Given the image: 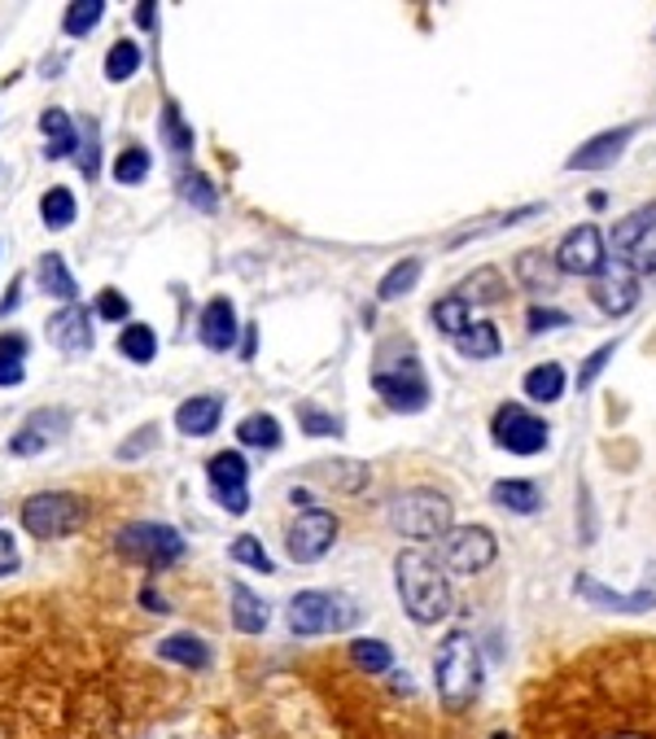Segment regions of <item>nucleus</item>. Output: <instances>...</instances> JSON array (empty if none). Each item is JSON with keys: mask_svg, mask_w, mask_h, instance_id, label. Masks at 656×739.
<instances>
[{"mask_svg": "<svg viewBox=\"0 0 656 739\" xmlns=\"http://www.w3.org/2000/svg\"><path fill=\"white\" fill-rule=\"evenodd\" d=\"M521 739H656V639L595 643L521 704Z\"/></svg>", "mask_w": 656, "mask_h": 739, "instance_id": "f257e3e1", "label": "nucleus"}, {"mask_svg": "<svg viewBox=\"0 0 656 739\" xmlns=\"http://www.w3.org/2000/svg\"><path fill=\"white\" fill-rule=\"evenodd\" d=\"M394 578H399V595H403V608L412 613V621L434 626V621H442V617L451 613L455 591H451V582H447V569H442L429 552H421V547L399 552Z\"/></svg>", "mask_w": 656, "mask_h": 739, "instance_id": "f03ea898", "label": "nucleus"}, {"mask_svg": "<svg viewBox=\"0 0 656 739\" xmlns=\"http://www.w3.org/2000/svg\"><path fill=\"white\" fill-rule=\"evenodd\" d=\"M434 682H438V695L447 708H469L482 691V656H477V643L455 630L442 639L438 647V661H434Z\"/></svg>", "mask_w": 656, "mask_h": 739, "instance_id": "7ed1b4c3", "label": "nucleus"}, {"mask_svg": "<svg viewBox=\"0 0 656 739\" xmlns=\"http://www.w3.org/2000/svg\"><path fill=\"white\" fill-rule=\"evenodd\" d=\"M373 386L386 399V408H394V412H421L429 403V381L421 373L412 341L403 346V354H390V341H381L377 363H373Z\"/></svg>", "mask_w": 656, "mask_h": 739, "instance_id": "20e7f679", "label": "nucleus"}, {"mask_svg": "<svg viewBox=\"0 0 656 739\" xmlns=\"http://www.w3.org/2000/svg\"><path fill=\"white\" fill-rule=\"evenodd\" d=\"M360 604L351 595H338V591H297L284 608V621L293 634H333V630H351L360 626Z\"/></svg>", "mask_w": 656, "mask_h": 739, "instance_id": "39448f33", "label": "nucleus"}, {"mask_svg": "<svg viewBox=\"0 0 656 739\" xmlns=\"http://www.w3.org/2000/svg\"><path fill=\"white\" fill-rule=\"evenodd\" d=\"M451 521H455V508L438 490H412V495H399L390 504V525L408 538H421V543L451 534Z\"/></svg>", "mask_w": 656, "mask_h": 739, "instance_id": "423d86ee", "label": "nucleus"}, {"mask_svg": "<svg viewBox=\"0 0 656 739\" xmlns=\"http://www.w3.org/2000/svg\"><path fill=\"white\" fill-rule=\"evenodd\" d=\"M88 521V504L71 490H40L23 504V530L36 538H66Z\"/></svg>", "mask_w": 656, "mask_h": 739, "instance_id": "0eeeda50", "label": "nucleus"}, {"mask_svg": "<svg viewBox=\"0 0 656 739\" xmlns=\"http://www.w3.org/2000/svg\"><path fill=\"white\" fill-rule=\"evenodd\" d=\"M119 556L145 569H167L175 560H184V538L171 525L158 521H136L127 530H119Z\"/></svg>", "mask_w": 656, "mask_h": 739, "instance_id": "6e6552de", "label": "nucleus"}, {"mask_svg": "<svg viewBox=\"0 0 656 739\" xmlns=\"http://www.w3.org/2000/svg\"><path fill=\"white\" fill-rule=\"evenodd\" d=\"M495 443L512 456H538L547 447V421H538L534 412H525L521 403H503L495 412V425H490Z\"/></svg>", "mask_w": 656, "mask_h": 739, "instance_id": "1a4fd4ad", "label": "nucleus"}, {"mask_svg": "<svg viewBox=\"0 0 656 739\" xmlns=\"http://www.w3.org/2000/svg\"><path fill=\"white\" fill-rule=\"evenodd\" d=\"M333 538H338V517L324 512V508H311V512H302V517L289 525L284 552H289L297 565H315V560H324L328 547H333Z\"/></svg>", "mask_w": 656, "mask_h": 739, "instance_id": "9d476101", "label": "nucleus"}, {"mask_svg": "<svg viewBox=\"0 0 656 739\" xmlns=\"http://www.w3.org/2000/svg\"><path fill=\"white\" fill-rule=\"evenodd\" d=\"M66 434H71V412H66V408H40V412H32V416L23 421V429L10 438V456H23V460L45 456V451H53L58 443H66Z\"/></svg>", "mask_w": 656, "mask_h": 739, "instance_id": "9b49d317", "label": "nucleus"}, {"mask_svg": "<svg viewBox=\"0 0 656 739\" xmlns=\"http://www.w3.org/2000/svg\"><path fill=\"white\" fill-rule=\"evenodd\" d=\"M206 477H210V490L215 499L232 512V517H245L250 512V464L241 451H219L206 460Z\"/></svg>", "mask_w": 656, "mask_h": 739, "instance_id": "f8f14e48", "label": "nucleus"}, {"mask_svg": "<svg viewBox=\"0 0 656 739\" xmlns=\"http://www.w3.org/2000/svg\"><path fill=\"white\" fill-rule=\"evenodd\" d=\"M604 232L595 223H582L573 232H564V241L556 245V267L564 276H595L604 267Z\"/></svg>", "mask_w": 656, "mask_h": 739, "instance_id": "ddd939ff", "label": "nucleus"}, {"mask_svg": "<svg viewBox=\"0 0 656 739\" xmlns=\"http://www.w3.org/2000/svg\"><path fill=\"white\" fill-rule=\"evenodd\" d=\"M49 341H53L66 359L88 354V350H93V315H88V306L71 302L66 311H58V315L49 319Z\"/></svg>", "mask_w": 656, "mask_h": 739, "instance_id": "4468645a", "label": "nucleus"}, {"mask_svg": "<svg viewBox=\"0 0 656 739\" xmlns=\"http://www.w3.org/2000/svg\"><path fill=\"white\" fill-rule=\"evenodd\" d=\"M490 560H495V538H490V530H482V525L451 530V538H447V565H451L455 573H477V569H486Z\"/></svg>", "mask_w": 656, "mask_h": 739, "instance_id": "2eb2a0df", "label": "nucleus"}, {"mask_svg": "<svg viewBox=\"0 0 656 739\" xmlns=\"http://www.w3.org/2000/svg\"><path fill=\"white\" fill-rule=\"evenodd\" d=\"M573 591H578L586 604L608 608V613H647V608H656V591H634V595H625V591H608V586H604V582H595L591 573H578V578H573Z\"/></svg>", "mask_w": 656, "mask_h": 739, "instance_id": "dca6fc26", "label": "nucleus"}, {"mask_svg": "<svg viewBox=\"0 0 656 739\" xmlns=\"http://www.w3.org/2000/svg\"><path fill=\"white\" fill-rule=\"evenodd\" d=\"M630 136H634V128H617V132H599V136H591L578 154H569V171H604V167H612L617 158H621V149L630 145Z\"/></svg>", "mask_w": 656, "mask_h": 739, "instance_id": "f3484780", "label": "nucleus"}, {"mask_svg": "<svg viewBox=\"0 0 656 739\" xmlns=\"http://www.w3.org/2000/svg\"><path fill=\"white\" fill-rule=\"evenodd\" d=\"M197 332H202V346L206 350H232L236 346V306L228 298H210L202 306V319H197Z\"/></svg>", "mask_w": 656, "mask_h": 739, "instance_id": "a211bd4d", "label": "nucleus"}, {"mask_svg": "<svg viewBox=\"0 0 656 739\" xmlns=\"http://www.w3.org/2000/svg\"><path fill=\"white\" fill-rule=\"evenodd\" d=\"M219 416H223V399L215 395H197L189 403L175 408V429H184L189 438H206L219 429Z\"/></svg>", "mask_w": 656, "mask_h": 739, "instance_id": "6ab92c4d", "label": "nucleus"}, {"mask_svg": "<svg viewBox=\"0 0 656 739\" xmlns=\"http://www.w3.org/2000/svg\"><path fill=\"white\" fill-rule=\"evenodd\" d=\"M228 591H232V626H236L241 634H263V630H267V621H271L267 604H263V599H258L245 582H232Z\"/></svg>", "mask_w": 656, "mask_h": 739, "instance_id": "aec40b11", "label": "nucleus"}, {"mask_svg": "<svg viewBox=\"0 0 656 739\" xmlns=\"http://www.w3.org/2000/svg\"><path fill=\"white\" fill-rule=\"evenodd\" d=\"M591 298L599 311L608 315H625L634 302H639V289H634V276H599L591 284Z\"/></svg>", "mask_w": 656, "mask_h": 739, "instance_id": "412c9836", "label": "nucleus"}, {"mask_svg": "<svg viewBox=\"0 0 656 739\" xmlns=\"http://www.w3.org/2000/svg\"><path fill=\"white\" fill-rule=\"evenodd\" d=\"M652 232H656V206L634 210L630 219H621V223L612 228V254H617V258H630Z\"/></svg>", "mask_w": 656, "mask_h": 739, "instance_id": "4be33fe9", "label": "nucleus"}, {"mask_svg": "<svg viewBox=\"0 0 656 739\" xmlns=\"http://www.w3.org/2000/svg\"><path fill=\"white\" fill-rule=\"evenodd\" d=\"M158 661H171V665H184V669H202L210 661L206 643L197 634H167L158 643Z\"/></svg>", "mask_w": 656, "mask_h": 739, "instance_id": "5701e85b", "label": "nucleus"}, {"mask_svg": "<svg viewBox=\"0 0 656 739\" xmlns=\"http://www.w3.org/2000/svg\"><path fill=\"white\" fill-rule=\"evenodd\" d=\"M27 337L23 332H0V386H23L27 381Z\"/></svg>", "mask_w": 656, "mask_h": 739, "instance_id": "b1692460", "label": "nucleus"}, {"mask_svg": "<svg viewBox=\"0 0 656 739\" xmlns=\"http://www.w3.org/2000/svg\"><path fill=\"white\" fill-rule=\"evenodd\" d=\"M40 132L49 136V149H45L49 158H71L75 145H80V141H75V123H71L66 110H45V114H40Z\"/></svg>", "mask_w": 656, "mask_h": 739, "instance_id": "393cba45", "label": "nucleus"}, {"mask_svg": "<svg viewBox=\"0 0 656 739\" xmlns=\"http://www.w3.org/2000/svg\"><path fill=\"white\" fill-rule=\"evenodd\" d=\"M490 499H495L499 508H508V512H521V517H530V512L543 508V495H538L534 482H495V486H490Z\"/></svg>", "mask_w": 656, "mask_h": 739, "instance_id": "a878e982", "label": "nucleus"}, {"mask_svg": "<svg viewBox=\"0 0 656 739\" xmlns=\"http://www.w3.org/2000/svg\"><path fill=\"white\" fill-rule=\"evenodd\" d=\"M525 395L534 403H556L564 395V367L560 363H538L525 373Z\"/></svg>", "mask_w": 656, "mask_h": 739, "instance_id": "bb28decb", "label": "nucleus"}, {"mask_svg": "<svg viewBox=\"0 0 656 739\" xmlns=\"http://www.w3.org/2000/svg\"><path fill=\"white\" fill-rule=\"evenodd\" d=\"M36 280H40V289L49 293V298H66V302H75V276L66 271V263H62V254H45L40 263H36Z\"/></svg>", "mask_w": 656, "mask_h": 739, "instance_id": "cd10ccee", "label": "nucleus"}, {"mask_svg": "<svg viewBox=\"0 0 656 739\" xmlns=\"http://www.w3.org/2000/svg\"><path fill=\"white\" fill-rule=\"evenodd\" d=\"M236 438H241L245 447L276 451V447H280V421H276V416H267V412H254V416H245V421L236 425Z\"/></svg>", "mask_w": 656, "mask_h": 739, "instance_id": "c85d7f7f", "label": "nucleus"}, {"mask_svg": "<svg viewBox=\"0 0 656 739\" xmlns=\"http://www.w3.org/2000/svg\"><path fill=\"white\" fill-rule=\"evenodd\" d=\"M517 276H521V284H525V289H551V284H556V276H560V267H556V258L547 263V254H543V250H525V254L517 258Z\"/></svg>", "mask_w": 656, "mask_h": 739, "instance_id": "c756f323", "label": "nucleus"}, {"mask_svg": "<svg viewBox=\"0 0 656 739\" xmlns=\"http://www.w3.org/2000/svg\"><path fill=\"white\" fill-rule=\"evenodd\" d=\"M499 346H503V341H499V328H495V324H486V319H482V324H473L464 337H455V350H460L464 359H495V354H499Z\"/></svg>", "mask_w": 656, "mask_h": 739, "instance_id": "7c9ffc66", "label": "nucleus"}, {"mask_svg": "<svg viewBox=\"0 0 656 739\" xmlns=\"http://www.w3.org/2000/svg\"><path fill=\"white\" fill-rule=\"evenodd\" d=\"M101 19H106V0H75V5L66 10V19H62V32L71 40H84L88 32H97Z\"/></svg>", "mask_w": 656, "mask_h": 739, "instance_id": "2f4dec72", "label": "nucleus"}, {"mask_svg": "<svg viewBox=\"0 0 656 739\" xmlns=\"http://www.w3.org/2000/svg\"><path fill=\"white\" fill-rule=\"evenodd\" d=\"M119 350H123V359H132V363H149V359L158 354V332H154L149 324H127V328L119 332Z\"/></svg>", "mask_w": 656, "mask_h": 739, "instance_id": "473e14b6", "label": "nucleus"}, {"mask_svg": "<svg viewBox=\"0 0 656 739\" xmlns=\"http://www.w3.org/2000/svg\"><path fill=\"white\" fill-rule=\"evenodd\" d=\"M136 71H141V45H136V40L110 45V53H106V80H110V84H123V80H132Z\"/></svg>", "mask_w": 656, "mask_h": 739, "instance_id": "72a5a7b5", "label": "nucleus"}, {"mask_svg": "<svg viewBox=\"0 0 656 739\" xmlns=\"http://www.w3.org/2000/svg\"><path fill=\"white\" fill-rule=\"evenodd\" d=\"M416 280H421V258H408V263H394V267L386 271V280L377 284V298H381V302H394V298H403V293H412V289H416Z\"/></svg>", "mask_w": 656, "mask_h": 739, "instance_id": "f704fd0d", "label": "nucleus"}, {"mask_svg": "<svg viewBox=\"0 0 656 739\" xmlns=\"http://www.w3.org/2000/svg\"><path fill=\"white\" fill-rule=\"evenodd\" d=\"M40 215H45V223L49 228H71L75 223V197H71V189H62V184H53L45 197H40Z\"/></svg>", "mask_w": 656, "mask_h": 739, "instance_id": "c9c22d12", "label": "nucleus"}, {"mask_svg": "<svg viewBox=\"0 0 656 739\" xmlns=\"http://www.w3.org/2000/svg\"><path fill=\"white\" fill-rule=\"evenodd\" d=\"M434 324L447 332V337H464L473 324H469V302L455 293V298H442L434 302Z\"/></svg>", "mask_w": 656, "mask_h": 739, "instance_id": "e433bc0d", "label": "nucleus"}, {"mask_svg": "<svg viewBox=\"0 0 656 739\" xmlns=\"http://www.w3.org/2000/svg\"><path fill=\"white\" fill-rule=\"evenodd\" d=\"M162 141H167L171 154H189V149H193V128L184 123V114H180L175 101L162 106Z\"/></svg>", "mask_w": 656, "mask_h": 739, "instance_id": "4c0bfd02", "label": "nucleus"}, {"mask_svg": "<svg viewBox=\"0 0 656 739\" xmlns=\"http://www.w3.org/2000/svg\"><path fill=\"white\" fill-rule=\"evenodd\" d=\"M149 167H154L149 149H141V145H127V149L114 158V180H119V184H141V180L149 175Z\"/></svg>", "mask_w": 656, "mask_h": 739, "instance_id": "58836bf2", "label": "nucleus"}, {"mask_svg": "<svg viewBox=\"0 0 656 739\" xmlns=\"http://www.w3.org/2000/svg\"><path fill=\"white\" fill-rule=\"evenodd\" d=\"M464 302L473 298V302H499L503 298V276L495 271V267H482V271H473L469 280H464V293H460Z\"/></svg>", "mask_w": 656, "mask_h": 739, "instance_id": "ea45409f", "label": "nucleus"}, {"mask_svg": "<svg viewBox=\"0 0 656 739\" xmlns=\"http://www.w3.org/2000/svg\"><path fill=\"white\" fill-rule=\"evenodd\" d=\"M351 656H355V665L360 669H368V674H386L390 669V647L386 643H377V639H355L351 643Z\"/></svg>", "mask_w": 656, "mask_h": 739, "instance_id": "a19ab883", "label": "nucleus"}, {"mask_svg": "<svg viewBox=\"0 0 656 739\" xmlns=\"http://www.w3.org/2000/svg\"><path fill=\"white\" fill-rule=\"evenodd\" d=\"M232 560H241V565H250V569H258V573H271V556L263 552V543H258L254 534H241V538L232 543Z\"/></svg>", "mask_w": 656, "mask_h": 739, "instance_id": "79ce46f5", "label": "nucleus"}, {"mask_svg": "<svg viewBox=\"0 0 656 739\" xmlns=\"http://www.w3.org/2000/svg\"><path fill=\"white\" fill-rule=\"evenodd\" d=\"M97 123L88 119L84 123V154H80V171H84V180H97L101 175V149H97Z\"/></svg>", "mask_w": 656, "mask_h": 739, "instance_id": "37998d69", "label": "nucleus"}, {"mask_svg": "<svg viewBox=\"0 0 656 739\" xmlns=\"http://www.w3.org/2000/svg\"><path fill=\"white\" fill-rule=\"evenodd\" d=\"M612 350H617V346H612V341H604L599 350H591V354H586V363H582V373H578V390H591V386H595V377L604 373V363L612 359Z\"/></svg>", "mask_w": 656, "mask_h": 739, "instance_id": "c03bdc74", "label": "nucleus"}, {"mask_svg": "<svg viewBox=\"0 0 656 739\" xmlns=\"http://www.w3.org/2000/svg\"><path fill=\"white\" fill-rule=\"evenodd\" d=\"M297 421H302L306 434H315V438H328V434L338 438V434H342V421H338V416H324V412H315V408H302Z\"/></svg>", "mask_w": 656, "mask_h": 739, "instance_id": "a18cd8bd", "label": "nucleus"}, {"mask_svg": "<svg viewBox=\"0 0 656 739\" xmlns=\"http://www.w3.org/2000/svg\"><path fill=\"white\" fill-rule=\"evenodd\" d=\"M184 197H189L197 210H215V189H210V180H206L202 171L184 175Z\"/></svg>", "mask_w": 656, "mask_h": 739, "instance_id": "49530a36", "label": "nucleus"}, {"mask_svg": "<svg viewBox=\"0 0 656 739\" xmlns=\"http://www.w3.org/2000/svg\"><path fill=\"white\" fill-rule=\"evenodd\" d=\"M127 311H132V302H127L119 289H106V293L97 298V315H101V319H114V324H123V319H127Z\"/></svg>", "mask_w": 656, "mask_h": 739, "instance_id": "de8ad7c7", "label": "nucleus"}, {"mask_svg": "<svg viewBox=\"0 0 656 739\" xmlns=\"http://www.w3.org/2000/svg\"><path fill=\"white\" fill-rule=\"evenodd\" d=\"M154 443H158V425H145L132 443H123V447H119V460H136V456H145Z\"/></svg>", "mask_w": 656, "mask_h": 739, "instance_id": "09e8293b", "label": "nucleus"}, {"mask_svg": "<svg viewBox=\"0 0 656 739\" xmlns=\"http://www.w3.org/2000/svg\"><path fill=\"white\" fill-rule=\"evenodd\" d=\"M23 565V556H19V543H14V534H5L0 530V578L5 573H14Z\"/></svg>", "mask_w": 656, "mask_h": 739, "instance_id": "8fccbe9b", "label": "nucleus"}, {"mask_svg": "<svg viewBox=\"0 0 656 739\" xmlns=\"http://www.w3.org/2000/svg\"><path fill=\"white\" fill-rule=\"evenodd\" d=\"M560 324H569V315H564V311H543V306H534V311H530V328H534V332H543V328H560Z\"/></svg>", "mask_w": 656, "mask_h": 739, "instance_id": "3c124183", "label": "nucleus"}, {"mask_svg": "<svg viewBox=\"0 0 656 739\" xmlns=\"http://www.w3.org/2000/svg\"><path fill=\"white\" fill-rule=\"evenodd\" d=\"M19 302H23V280L14 276V284H10V293H5V298H0V319H5V315H10V311H14Z\"/></svg>", "mask_w": 656, "mask_h": 739, "instance_id": "603ef678", "label": "nucleus"}, {"mask_svg": "<svg viewBox=\"0 0 656 739\" xmlns=\"http://www.w3.org/2000/svg\"><path fill=\"white\" fill-rule=\"evenodd\" d=\"M154 10H158V5H149V0H141V5H136V23H141L145 32L154 27Z\"/></svg>", "mask_w": 656, "mask_h": 739, "instance_id": "864d4df0", "label": "nucleus"}]
</instances>
